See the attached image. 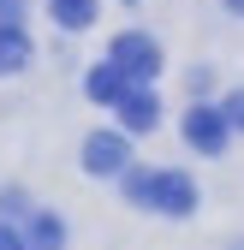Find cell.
<instances>
[{"label":"cell","instance_id":"cell-1","mask_svg":"<svg viewBox=\"0 0 244 250\" xmlns=\"http://www.w3.org/2000/svg\"><path fill=\"white\" fill-rule=\"evenodd\" d=\"M131 197L143 208H161V214H191L197 208V185L179 167H161V173H131Z\"/></svg>","mask_w":244,"mask_h":250},{"label":"cell","instance_id":"cell-2","mask_svg":"<svg viewBox=\"0 0 244 250\" xmlns=\"http://www.w3.org/2000/svg\"><path fill=\"white\" fill-rule=\"evenodd\" d=\"M107 60H113V66L125 72L131 83H149V78L161 72V48L149 42L143 30H125V36H113V48H107Z\"/></svg>","mask_w":244,"mask_h":250},{"label":"cell","instance_id":"cell-3","mask_svg":"<svg viewBox=\"0 0 244 250\" xmlns=\"http://www.w3.org/2000/svg\"><path fill=\"white\" fill-rule=\"evenodd\" d=\"M83 167L96 173V179L131 173V143H125V131H96V137L83 143Z\"/></svg>","mask_w":244,"mask_h":250},{"label":"cell","instance_id":"cell-4","mask_svg":"<svg viewBox=\"0 0 244 250\" xmlns=\"http://www.w3.org/2000/svg\"><path fill=\"white\" fill-rule=\"evenodd\" d=\"M113 113H119V131L125 137H143V131L161 125V102H155V89H143V83H131L125 96L113 102Z\"/></svg>","mask_w":244,"mask_h":250},{"label":"cell","instance_id":"cell-5","mask_svg":"<svg viewBox=\"0 0 244 250\" xmlns=\"http://www.w3.org/2000/svg\"><path fill=\"white\" fill-rule=\"evenodd\" d=\"M226 137H232V125H226L221 107H191V113H185V143H191L197 155H221Z\"/></svg>","mask_w":244,"mask_h":250},{"label":"cell","instance_id":"cell-6","mask_svg":"<svg viewBox=\"0 0 244 250\" xmlns=\"http://www.w3.org/2000/svg\"><path fill=\"white\" fill-rule=\"evenodd\" d=\"M83 89H89V102H102V107H113V102H119V96H125V89H131V78H125V72H119L113 60H107V66H96V72L83 78Z\"/></svg>","mask_w":244,"mask_h":250},{"label":"cell","instance_id":"cell-7","mask_svg":"<svg viewBox=\"0 0 244 250\" xmlns=\"http://www.w3.org/2000/svg\"><path fill=\"white\" fill-rule=\"evenodd\" d=\"M24 66H30V36H24L18 24H0V78L24 72Z\"/></svg>","mask_w":244,"mask_h":250},{"label":"cell","instance_id":"cell-8","mask_svg":"<svg viewBox=\"0 0 244 250\" xmlns=\"http://www.w3.org/2000/svg\"><path fill=\"white\" fill-rule=\"evenodd\" d=\"M96 6L102 0H48V12H54L60 30H89L96 24Z\"/></svg>","mask_w":244,"mask_h":250},{"label":"cell","instance_id":"cell-9","mask_svg":"<svg viewBox=\"0 0 244 250\" xmlns=\"http://www.w3.org/2000/svg\"><path fill=\"white\" fill-rule=\"evenodd\" d=\"M66 244V227L54 221V214H36V227H30V250H60Z\"/></svg>","mask_w":244,"mask_h":250},{"label":"cell","instance_id":"cell-10","mask_svg":"<svg viewBox=\"0 0 244 250\" xmlns=\"http://www.w3.org/2000/svg\"><path fill=\"white\" fill-rule=\"evenodd\" d=\"M221 113H226V125H232V131H244V89H232V96L221 102Z\"/></svg>","mask_w":244,"mask_h":250},{"label":"cell","instance_id":"cell-11","mask_svg":"<svg viewBox=\"0 0 244 250\" xmlns=\"http://www.w3.org/2000/svg\"><path fill=\"white\" fill-rule=\"evenodd\" d=\"M0 250H30V238H24V232H12V227H0Z\"/></svg>","mask_w":244,"mask_h":250},{"label":"cell","instance_id":"cell-12","mask_svg":"<svg viewBox=\"0 0 244 250\" xmlns=\"http://www.w3.org/2000/svg\"><path fill=\"white\" fill-rule=\"evenodd\" d=\"M24 18V0H0V24H18Z\"/></svg>","mask_w":244,"mask_h":250},{"label":"cell","instance_id":"cell-13","mask_svg":"<svg viewBox=\"0 0 244 250\" xmlns=\"http://www.w3.org/2000/svg\"><path fill=\"white\" fill-rule=\"evenodd\" d=\"M226 6H232V12H238V18H244V0H226Z\"/></svg>","mask_w":244,"mask_h":250}]
</instances>
